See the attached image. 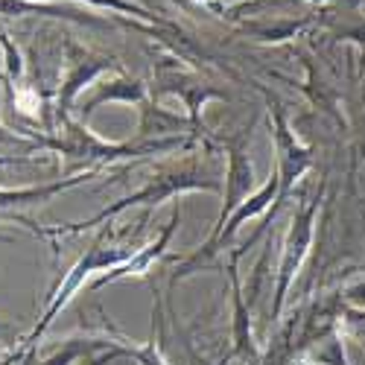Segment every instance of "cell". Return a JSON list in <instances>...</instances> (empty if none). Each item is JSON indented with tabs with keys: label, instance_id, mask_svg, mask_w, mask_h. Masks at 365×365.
I'll use <instances>...</instances> for the list:
<instances>
[{
	"label": "cell",
	"instance_id": "1",
	"mask_svg": "<svg viewBox=\"0 0 365 365\" xmlns=\"http://www.w3.org/2000/svg\"><path fill=\"white\" fill-rule=\"evenodd\" d=\"M217 190L220 185L217 181H207V178H199V175H193V173H170V175H161V178H155V181H149V185L143 187V190H138V193H132V196H126V199H120L117 205H111V207H106V210H100V214L94 217V220H88V222H79V225H53V228H36L41 237H65V234H79V231H85V228H91V225H97V222H103V220H111V217H117L120 210H126V207H132V205H140V202H164V199H170V196H175V193H185V190Z\"/></svg>",
	"mask_w": 365,
	"mask_h": 365
},
{
	"label": "cell",
	"instance_id": "2",
	"mask_svg": "<svg viewBox=\"0 0 365 365\" xmlns=\"http://www.w3.org/2000/svg\"><path fill=\"white\" fill-rule=\"evenodd\" d=\"M65 132L62 140H53V149H58L62 155H73V158H97V161H114V158H135L143 152H158V149H170L178 140H152V143H103L97 138H91V132L82 123H73L68 117L65 120Z\"/></svg>",
	"mask_w": 365,
	"mask_h": 365
},
{
	"label": "cell",
	"instance_id": "3",
	"mask_svg": "<svg viewBox=\"0 0 365 365\" xmlns=\"http://www.w3.org/2000/svg\"><path fill=\"white\" fill-rule=\"evenodd\" d=\"M123 257H126V255H123V252H117V249H100V246H91V249H88V255H85V257H82V260H79V263L71 269V275H68V281H65L62 292H58V295L53 298V304L47 307L44 319L38 322V327L33 330V336H29L26 342L33 345V342L41 336V333H44V327L53 322V316H56V313L62 310L65 304L71 301V295H73V292L82 287V281L91 275V272H97V269H108V266L114 269V266H120V263H123Z\"/></svg>",
	"mask_w": 365,
	"mask_h": 365
},
{
	"label": "cell",
	"instance_id": "4",
	"mask_svg": "<svg viewBox=\"0 0 365 365\" xmlns=\"http://www.w3.org/2000/svg\"><path fill=\"white\" fill-rule=\"evenodd\" d=\"M255 185V167L252 161L246 158V152H242L240 146L231 149V167H228V178H225V205H222V214L217 220V228H214V237L225 228V222L234 217V210L242 205V199L249 196ZM210 237V240H214Z\"/></svg>",
	"mask_w": 365,
	"mask_h": 365
},
{
	"label": "cell",
	"instance_id": "5",
	"mask_svg": "<svg viewBox=\"0 0 365 365\" xmlns=\"http://www.w3.org/2000/svg\"><path fill=\"white\" fill-rule=\"evenodd\" d=\"M313 214H316V202L310 207H304L301 214L292 220V228H289V237H287V249H284V263H281V284H278V304L287 292V284L292 281L295 269L304 257L310 246V237H313Z\"/></svg>",
	"mask_w": 365,
	"mask_h": 365
},
{
	"label": "cell",
	"instance_id": "6",
	"mask_svg": "<svg viewBox=\"0 0 365 365\" xmlns=\"http://www.w3.org/2000/svg\"><path fill=\"white\" fill-rule=\"evenodd\" d=\"M275 140H278V164L275 167H278V175H281V193H287V187L304 170H307L310 158H307V152L295 143V138L289 135L281 111H275Z\"/></svg>",
	"mask_w": 365,
	"mask_h": 365
},
{
	"label": "cell",
	"instance_id": "7",
	"mask_svg": "<svg viewBox=\"0 0 365 365\" xmlns=\"http://www.w3.org/2000/svg\"><path fill=\"white\" fill-rule=\"evenodd\" d=\"M97 170H85L73 178H58V181H50V185H38V187H18V190H4L0 187V210H12V207H26V205H41L47 199H53L56 193L62 190H71L82 181H88Z\"/></svg>",
	"mask_w": 365,
	"mask_h": 365
},
{
	"label": "cell",
	"instance_id": "8",
	"mask_svg": "<svg viewBox=\"0 0 365 365\" xmlns=\"http://www.w3.org/2000/svg\"><path fill=\"white\" fill-rule=\"evenodd\" d=\"M178 222H181V214L178 210H173V217H170V222H167V228L158 234V240L152 242V246H146V249H140L138 255H132L129 260H123L120 266H114L106 278H100V284L97 287H103V284H111V281H120V278H129V275H140V272L155 260V257H161V252L167 249V242H170V237H173V231L178 228Z\"/></svg>",
	"mask_w": 365,
	"mask_h": 365
},
{
	"label": "cell",
	"instance_id": "9",
	"mask_svg": "<svg viewBox=\"0 0 365 365\" xmlns=\"http://www.w3.org/2000/svg\"><path fill=\"white\" fill-rule=\"evenodd\" d=\"M106 68H111V58H79V62H73V71L68 73V79H65V85H62V94H58V120H68V111H71V106H73V100H76V94L82 91V85H88L91 79H94L100 71H106Z\"/></svg>",
	"mask_w": 365,
	"mask_h": 365
},
{
	"label": "cell",
	"instance_id": "10",
	"mask_svg": "<svg viewBox=\"0 0 365 365\" xmlns=\"http://www.w3.org/2000/svg\"><path fill=\"white\" fill-rule=\"evenodd\" d=\"M143 100V85L135 79H114L108 85H100V91L82 106V114L88 117L100 103H138Z\"/></svg>",
	"mask_w": 365,
	"mask_h": 365
},
{
	"label": "cell",
	"instance_id": "11",
	"mask_svg": "<svg viewBox=\"0 0 365 365\" xmlns=\"http://www.w3.org/2000/svg\"><path fill=\"white\" fill-rule=\"evenodd\" d=\"M73 356H76V348H68V351H62V354L50 356L44 365H71V362H73Z\"/></svg>",
	"mask_w": 365,
	"mask_h": 365
},
{
	"label": "cell",
	"instance_id": "12",
	"mask_svg": "<svg viewBox=\"0 0 365 365\" xmlns=\"http://www.w3.org/2000/svg\"><path fill=\"white\" fill-rule=\"evenodd\" d=\"M6 164H29V161L21 158V155H15V158H4V155H0V167H6Z\"/></svg>",
	"mask_w": 365,
	"mask_h": 365
}]
</instances>
